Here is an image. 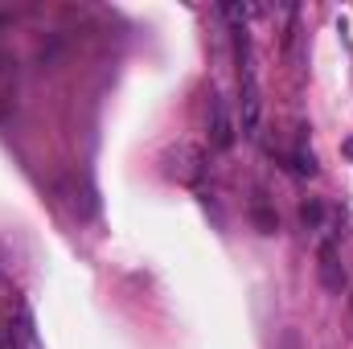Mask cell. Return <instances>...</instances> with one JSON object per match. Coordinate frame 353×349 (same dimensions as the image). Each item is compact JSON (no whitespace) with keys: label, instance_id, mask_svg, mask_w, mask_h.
<instances>
[{"label":"cell","instance_id":"6","mask_svg":"<svg viewBox=\"0 0 353 349\" xmlns=\"http://www.w3.org/2000/svg\"><path fill=\"white\" fill-rule=\"evenodd\" d=\"M321 214H325V210H321V201H304V206H300V218H304L308 226H316V222H321Z\"/></svg>","mask_w":353,"mask_h":349},{"label":"cell","instance_id":"2","mask_svg":"<svg viewBox=\"0 0 353 349\" xmlns=\"http://www.w3.org/2000/svg\"><path fill=\"white\" fill-rule=\"evenodd\" d=\"M214 123H210V140H214V148H230L234 144V128H230V115H226V103L214 94Z\"/></svg>","mask_w":353,"mask_h":349},{"label":"cell","instance_id":"1","mask_svg":"<svg viewBox=\"0 0 353 349\" xmlns=\"http://www.w3.org/2000/svg\"><path fill=\"white\" fill-rule=\"evenodd\" d=\"M316 275H321V283H325L329 292H341V288H345V267L337 259V247H333V243L321 247V255H316Z\"/></svg>","mask_w":353,"mask_h":349},{"label":"cell","instance_id":"5","mask_svg":"<svg viewBox=\"0 0 353 349\" xmlns=\"http://www.w3.org/2000/svg\"><path fill=\"white\" fill-rule=\"evenodd\" d=\"M275 349H304L300 329H283V333H279V341H275Z\"/></svg>","mask_w":353,"mask_h":349},{"label":"cell","instance_id":"3","mask_svg":"<svg viewBox=\"0 0 353 349\" xmlns=\"http://www.w3.org/2000/svg\"><path fill=\"white\" fill-rule=\"evenodd\" d=\"M292 169H296V173H304V177H312V173H316V157H312L308 148H296V152H292Z\"/></svg>","mask_w":353,"mask_h":349},{"label":"cell","instance_id":"7","mask_svg":"<svg viewBox=\"0 0 353 349\" xmlns=\"http://www.w3.org/2000/svg\"><path fill=\"white\" fill-rule=\"evenodd\" d=\"M341 152H345V157H350V161H353V136H350V140H345V144H341Z\"/></svg>","mask_w":353,"mask_h":349},{"label":"cell","instance_id":"4","mask_svg":"<svg viewBox=\"0 0 353 349\" xmlns=\"http://www.w3.org/2000/svg\"><path fill=\"white\" fill-rule=\"evenodd\" d=\"M251 218H255V226H259L263 235H275V230H279V222H275V214H271V210H263V206H259V210H255Z\"/></svg>","mask_w":353,"mask_h":349}]
</instances>
